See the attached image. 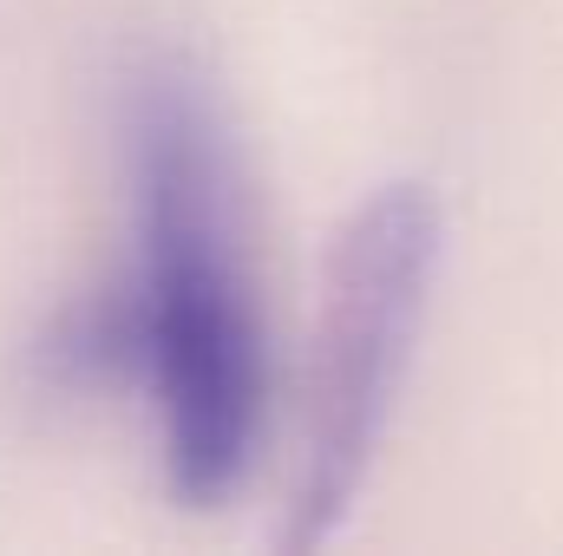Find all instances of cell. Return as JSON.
<instances>
[{
  "label": "cell",
  "instance_id": "1",
  "mask_svg": "<svg viewBox=\"0 0 563 556\" xmlns=\"http://www.w3.org/2000/svg\"><path fill=\"white\" fill-rule=\"evenodd\" d=\"M132 281L86 308L53 360L66 374H132L157 425L164 485L184 504L230 498L263 432V327L243 263L236 157L210 79L184 53H151L125 99Z\"/></svg>",
  "mask_w": 563,
  "mask_h": 556
},
{
  "label": "cell",
  "instance_id": "2",
  "mask_svg": "<svg viewBox=\"0 0 563 556\" xmlns=\"http://www.w3.org/2000/svg\"><path fill=\"white\" fill-rule=\"evenodd\" d=\"M439 269V203L426 184L374 190L334 243L328 301H321V347H314V400H308V445L301 485L288 518V551H321L341 537L394 400L413 367V341L426 327Z\"/></svg>",
  "mask_w": 563,
  "mask_h": 556
}]
</instances>
